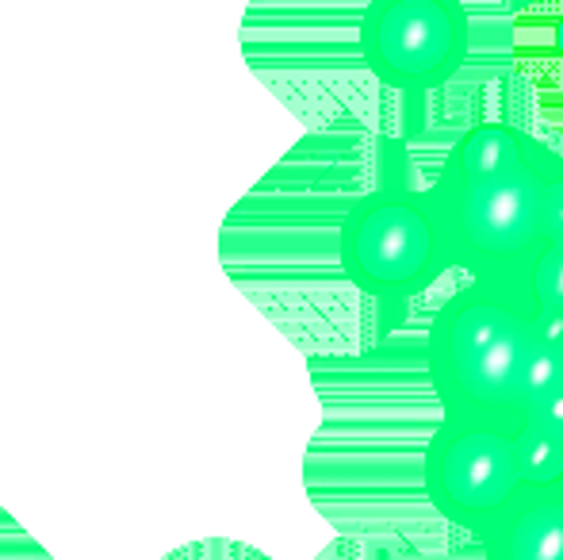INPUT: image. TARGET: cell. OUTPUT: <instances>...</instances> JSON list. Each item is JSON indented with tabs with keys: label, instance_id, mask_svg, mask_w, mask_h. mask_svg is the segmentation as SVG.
Masks as SVG:
<instances>
[{
	"label": "cell",
	"instance_id": "3957f363",
	"mask_svg": "<svg viewBox=\"0 0 563 560\" xmlns=\"http://www.w3.org/2000/svg\"><path fill=\"white\" fill-rule=\"evenodd\" d=\"M341 270L376 304H407L452 270L430 193L387 185L361 196L341 219Z\"/></svg>",
	"mask_w": 563,
	"mask_h": 560
},
{
	"label": "cell",
	"instance_id": "8992f818",
	"mask_svg": "<svg viewBox=\"0 0 563 560\" xmlns=\"http://www.w3.org/2000/svg\"><path fill=\"white\" fill-rule=\"evenodd\" d=\"M483 560H563V484L526 487L479 541Z\"/></svg>",
	"mask_w": 563,
	"mask_h": 560
},
{
	"label": "cell",
	"instance_id": "30bf717a",
	"mask_svg": "<svg viewBox=\"0 0 563 560\" xmlns=\"http://www.w3.org/2000/svg\"><path fill=\"white\" fill-rule=\"evenodd\" d=\"M552 54H556V62L563 66V12L552 20Z\"/></svg>",
	"mask_w": 563,
	"mask_h": 560
},
{
	"label": "cell",
	"instance_id": "ba28073f",
	"mask_svg": "<svg viewBox=\"0 0 563 560\" xmlns=\"http://www.w3.org/2000/svg\"><path fill=\"white\" fill-rule=\"evenodd\" d=\"M510 419V441L526 487H552L563 484V433L549 430L529 415H506Z\"/></svg>",
	"mask_w": 563,
	"mask_h": 560
},
{
	"label": "cell",
	"instance_id": "52a82bcc",
	"mask_svg": "<svg viewBox=\"0 0 563 560\" xmlns=\"http://www.w3.org/2000/svg\"><path fill=\"white\" fill-rule=\"evenodd\" d=\"M533 146L537 139L526 135L521 128H510V123H479V128L464 131V135L452 142L445 165L438 169V180L430 188H441V193L445 188H464L472 180H483L490 173L514 165Z\"/></svg>",
	"mask_w": 563,
	"mask_h": 560
},
{
	"label": "cell",
	"instance_id": "277c9868",
	"mask_svg": "<svg viewBox=\"0 0 563 560\" xmlns=\"http://www.w3.org/2000/svg\"><path fill=\"white\" fill-rule=\"evenodd\" d=\"M422 484L433 510L479 546L526 492L510 441V419L441 411L422 453Z\"/></svg>",
	"mask_w": 563,
	"mask_h": 560
},
{
	"label": "cell",
	"instance_id": "6da1fadb",
	"mask_svg": "<svg viewBox=\"0 0 563 560\" xmlns=\"http://www.w3.org/2000/svg\"><path fill=\"white\" fill-rule=\"evenodd\" d=\"M533 330L537 307L518 281H467L452 292L426 334V373L441 411L510 415Z\"/></svg>",
	"mask_w": 563,
	"mask_h": 560
},
{
	"label": "cell",
	"instance_id": "5b68a950",
	"mask_svg": "<svg viewBox=\"0 0 563 560\" xmlns=\"http://www.w3.org/2000/svg\"><path fill=\"white\" fill-rule=\"evenodd\" d=\"M356 43L376 81L422 97L449 85L464 66L467 12L460 0H368Z\"/></svg>",
	"mask_w": 563,
	"mask_h": 560
},
{
	"label": "cell",
	"instance_id": "9c48e42d",
	"mask_svg": "<svg viewBox=\"0 0 563 560\" xmlns=\"http://www.w3.org/2000/svg\"><path fill=\"white\" fill-rule=\"evenodd\" d=\"M544 223H549V242H563V154L556 150V162L544 188Z\"/></svg>",
	"mask_w": 563,
	"mask_h": 560
},
{
	"label": "cell",
	"instance_id": "7a4b0ae2",
	"mask_svg": "<svg viewBox=\"0 0 563 560\" xmlns=\"http://www.w3.org/2000/svg\"><path fill=\"white\" fill-rule=\"evenodd\" d=\"M556 150L537 146L506 169L464 188H426L438 208L449 262L467 281H518L526 262L549 242L544 188Z\"/></svg>",
	"mask_w": 563,
	"mask_h": 560
}]
</instances>
